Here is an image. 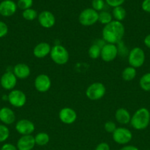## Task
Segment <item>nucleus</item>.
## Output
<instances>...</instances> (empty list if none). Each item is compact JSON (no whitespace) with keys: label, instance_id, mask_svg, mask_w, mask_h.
Segmentation results:
<instances>
[{"label":"nucleus","instance_id":"obj_1","mask_svg":"<svg viewBox=\"0 0 150 150\" xmlns=\"http://www.w3.org/2000/svg\"><path fill=\"white\" fill-rule=\"evenodd\" d=\"M125 33V28L123 23L118 21H112L104 26L101 32L103 40L107 43H119L123 39Z\"/></svg>","mask_w":150,"mask_h":150},{"label":"nucleus","instance_id":"obj_2","mask_svg":"<svg viewBox=\"0 0 150 150\" xmlns=\"http://www.w3.org/2000/svg\"><path fill=\"white\" fill-rule=\"evenodd\" d=\"M149 123L150 112L146 108H139L131 117V125L137 130H145L147 128Z\"/></svg>","mask_w":150,"mask_h":150},{"label":"nucleus","instance_id":"obj_3","mask_svg":"<svg viewBox=\"0 0 150 150\" xmlns=\"http://www.w3.org/2000/svg\"><path fill=\"white\" fill-rule=\"evenodd\" d=\"M50 57L52 61L59 65L66 64L69 60V54L67 49L60 44L54 45L51 48Z\"/></svg>","mask_w":150,"mask_h":150},{"label":"nucleus","instance_id":"obj_4","mask_svg":"<svg viewBox=\"0 0 150 150\" xmlns=\"http://www.w3.org/2000/svg\"><path fill=\"white\" fill-rule=\"evenodd\" d=\"M146 59L145 53L142 48L139 47L133 48L129 52L128 55V62L129 66L134 68H138L143 66Z\"/></svg>","mask_w":150,"mask_h":150},{"label":"nucleus","instance_id":"obj_5","mask_svg":"<svg viewBox=\"0 0 150 150\" xmlns=\"http://www.w3.org/2000/svg\"><path fill=\"white\" fill-rule=\"evenodd\" d=\"M105 92V86L100 82H95L87 88L85 95L91 100H99L104 96Z\"/></svg>","mask_w":150,"mask_h":150},{"label":"nucleus","instance_id":"obj_6","mask_svg":"<svg viewBox=\"0 0 150 150\" xmlns=\"http://www.w3.org/2000/svg\"><path fill=\"white\" fill-rule=\"evenodd\" d=\"M99 19V13L93 8L85 9L79 16V22L85 26H92L95 24Z\"/></svg>","mask_w":150,"mask_h":150},{"label":"nucleus","instance_id":"obj_7","mask_svg":"<svg viewBox=\"0 0 150 150\" xmlns=\"http://www.w3.org/2000/svg\"><path fill=\"white\" fill-rule=\"evenodd\" d=\"M112 134L113 141L119 144H126L132 139V132L126 127H117Z\"/></svg>","mask_w":150,"mask_h":150},{"label":"nucleus","instance_id":"obj_8","mask_svg":"<svg viewBox=\"0 0 150 150\" xmlns=\"http://www.w3.org/2000/svg\"><path fill=\"white\" fill-rule=\"evenodd\" d=\"M7 100L13 106L21 108L25 105L26 102V97L24 92L19 89H13L7 95Z\"/></svg>","mask_w":150,"mask_h":150},{"label":"nucleus","instance_id":"obj_9","mask_svg":"<svg viewBox=\"0 0 150 150\" xmlns=\"http://www.w3.org/2000/svg\"><path fill=\"white\" fill-rule=\"evenodd\" d=\"M119 53L117 46L115 44L107 43L101 47V58L106 62H112L116 58Z\"/></svg>","mask_w":150,"mask_h":150},{"label":"nucleus","instance_id":"obj_10","mask_svg":"<svg viewBox=\"0 0 150 150\" xmlns=\"http://www.w3.org/2000/svg\"><path fill=\"white\" fill-rule=\"evenodd\" d=\"M34 85L37 91L39 92H46L51 88V79L47 75L40 74L35 78Z\"/></svg>","mask_w":150,"mask_h":150},{"label":"nucleus","instance_id":"obj_11","mask_svg":"<svg viewBox=\"0 0 150 150\" xmlns=\"http://www.w3.org/2000/svg\"><path fill=\"white\" fill-rule=\"evenodd\" d=\"M0 83L3 89L6 90H13L17 83V78L13 72L7 71L1 76Z\"/></svg>","mask_w":150,"mask_h":150},{"label":"nucleus","instance_id":"obj_12","mask_svg":"<svg viewBox=\"0 0 150 150\" xmlns=\"http://www.w3.org/2000/svg\"><path fill=\"white\" fill-rule=\"evenodd\" d=\"M76 111L69 107L62 108L59 112V119L62 122L66 125L73 124L76 121Z\"/></svg>","mask_w":150,"mask_h":150},{"label":"nucleus","instance_id":"obj_13","mask_svg":"<svg viewBox=\"0 0 150 150\" xmlns=\"http://www.w3.org/2000/svg\"><path fill=\"white\" fill-rule=\"evenodd\" d=\"M16 130L21 136L31 135L35 130V125L29 120H21L16 123Z\"/></svg>","mask_w":150,"mask_h":150},{"label":"nucleus","instance_id":"obj_14","mask_svg":"<svg viewBox=\"0 0 150 150\" xmlns=\"http://www.w3.org/2000/svg\"><path fill=\"white\" fill-rule=\"evenodd\" d=\"M38 19L41 26L46 29L51 28L55 23V17L51 12L48 10L41 12L38 15Z\"/></svg>","mask_w":150,"mask_h":150},{"label":"nucleus","instance_id":"obj_15","mask_svg":"<svg viewBox=\"0 0 150 150\" xmlns=\"http://www.w3.org/2000/svg\"><path fill=\"white\" fill-rule=\"evenodd\" d=\"M17 4L12 0H4L0 3V15L4 17H10L15 14Z\"/></svg>","mask_w":150,"mask_h":150},{"label":"nucleus","instance_id":"obj_16","mask_svg":"<svg viewBox=\"0 0 150 150\" xmlns=\"http://www.w3.org/2000/svg\"><path fill=\"white\" fill-rule=\"evenodd\" d=\"M35 145V137L32 135L22 136L17 142L18 150H32Z\"/></svg>","mask_w":150,"mask_h":150},{"label":"nucleus","instance_id":"obj_17","mask_svg":"<svg viewBox=\"0 0 150 150\" xmlns=\"http://www.w3.org/2000/svg\"><path fill=\"white\" fill-rule=\"evenodd\" d=\"M51 50V47L48 42H42L35 45L33 49V54L37 58L42 59L50 54Z\"/></svg>","mask_w":150,"mask_h":150},{"label":"nucleus","instance_id":"obj_18","mask_svg":"<svg viewBox=\"0 0 150 150\" xmlns=\"http://www.w3.org/2000/svg\"><path fill=\"white\" fill-rule=\"evenodd\" d=\"M13 73L17 79H25L30 75V68L24 63H19L14 66Z\"/></svg>","mask_w":150,"mask_h":150},{"label":"nucleus","instance_id":"obj_19","mask_svg":"<svg viewBox=\"0 0 150 150\" xmlns=\"http://www.w3.org/2000/svg\"><path fill=\"white\" fill-rule=\"evenodd\" d=\"M16 120V115L8 107H3L0 109V121L4 125H12Z\"/></svg>","mask_w":150,"mask_h":150},{"label":"nucleus","instance_id":"obj_20","mask_svg":"<svg viewBox=\"0 0 150 150\" xmlns=\"http://www.w3.org/2000/svg\"><path fill=\"white\" fill-rule=\"evenodd\" d=\"M115 118L119 124L126 125L130 122L131 115L126 108H120L116 110L115 113Z\"/></svg>","mask_w":150,"mask_h":150},{"label":"nucleus","instance_id":"obj_21","mask_svg":"<svg viewBox=\"0 0 150 150\" xmlns=\"http://www.w3.org/2000/svg\"><path fill=\"white\" fill-rule=\"evenodd\" d=\"M136 74V69L129 66V67H126L124 69L121 73V77L125 81H131L135 79Z\"/></svg>","mask_w":150,"mask_h":150},{"label":"nucleus","instance_id":"obj_22","mask_svg":"<svg viewBox=\"0 0 150 150\" xmlns=\"http://www.w3.org/2000/svg\"><path fill=\"white\" fill-rule=\"evenodd\" d=\"M126 16V12L125 9L121 6H119V7H113V16L116 21H121L125 18Z\"/></svg>","mask_w":150,"mask_h":150},{"label":"nucleus","instance_id":"obj_23","mask_svg":"<svg viewBox=\"0 0 150 150\" xmlns=\"http://www.w3.org/2000/svg\"><path fill=\"white\" fill-rule=\"evenodd\" d=\"M35 144L38 146H45L49 142V136L44 132L38 133L35 136Z\"/></svg>","mask_w":150,"mask_h":150},{"label":"nucleus","instance_id":"obj_24","mask_svg":"<svg viewBox=\"0 0 150 150\" xmlns=\"http://www.w3.org/2000/svg\"><path fill=\"white\" fill-rule=\"evenodd\" d=\"M139 85L143 90L146 92L150 91V73H145L140 79Z\"/></svg>","mask_w":150,"mask_h":150},{"label":"nucleus","instance_id":"obj_25","mask_svg":"<svg viewBox=\"0 0 150 150\" xmlns=\"http://www.w3.org/2000/svg\"><path fill=\"white\" fill-rule=\"evenodd\" d=\"M101 47L98 44H93L88 49V55L92 59H96L101 56Z\"/></svg>","mask_w":150,"mask_h":150},{"label":"nucleus","instance_id":"obj_26","mask_svg":"<svg viewBox=\"0 0 150 150\" xmlns=\"http://www.w3.org/2000/svg\"><path fill=\"white\" fill-rule=\"evenodd\" d=\"M112 15L107 11H101L99 13V19L98 21L104 26L108 24L109 23L112 21Z\"/></svg>","mask_w":150,"mask_h":150},{"label":"nucleus","instance_id":"obj_27","mask_svg":"<svg viewBox=\"0 0 150 150\" xmlns=\"http://www.w3.org/2000/svg\"><path fill=\"white\" fill-rule=\"evenodd\" d=\"M22 16L25 20L33 21L34 19L38 17V13L34 9L29 8L24 10L23 13H22Z\"/></svg>","mask_w":150,"mask_h":150},{"label":"nucleus","instance_id":"obj_28","mask_svg":"<svg viewBox=\"0 0 150 150\" xmlns=\"http://www.w3.org/2000/svg\"><path fill=\"white\" fill-rule=\"evenodd\" d=\"M10 136V130L4 125H0V143L7 140Z\"/></svg>","mask_w":150,"mask_h":150},{"label":"nucleus","instance_id":"obj_29","mask_svg":"<svg viewBox=\"0 0 150 150\" xmlns=\"http://www.w3.org/2000/svg\"><path fill=\"white\" fill-rule=\"evenodd\" d=\"M33 4V0H19L17 3V6L21 10H27L31 8Z\"/></svg>","mask_w":150,"mask_h":150},{"label":"nucleus","instance_id":"obj_30","mask_svg":"<svg viewBox=\"0 0 150 150\" xmlns=\"http://www.w3.org/2000/svg\"><path fill=\"white\" fill-rule=\"evenodd\" d=\"M92 7L96 11H101L104 7V0H93Z\"/></svg>","mask_w":150,"mask_h":150},{"label":"nucleus","instance_id":"obj_31","mask_svg":"<svg viewBox=\"0 0 150 150\" xmlns=\"http://www.w3.org/2000/svg\"><path fill=\"white\" fill-rule=\"evenodd\" d=\"M104 127L106 132L109 133H113L116 130V129L117 128L116 123L113 121H107V122H105Z\"/></svg>","mask_w":150,"mask_h":150},{"label":"nucleus","instance_id":"obj_32","mask_svg":"<svg viewBox=\"0 0 150 150\" xmlns=\"http://www.w3.org/2000/svg\"><path fill=\"white\" fill-rule=\"evenodd\" d=\"M8 32V27L4 22L0 21V38L6 36Z\"/></svg>","mask_w":150,"mask_h":150},{"label":"nucleus","instance_id":"obj_33","mask_svg":"<svg viewBox=\"0 0 150 150\" xmlns=\"http://www.w3.org/2000/svg\"><path fill=\"white\" fill-rule=\"evenodd\" d=\"M105 1L107 4L110 5V7H116L121 5L124 2L125 0H105Z\"/></svg>","mask_w":150,"mask_h":150},{"label":"nucleus","instance_id":"obj_34","mask_svg":"<svg viewBox=\"0 0 150 150\" xmlns=\"http://www.w3.org/2000/svg\"><path fill=\"white\" fill-rule=\"evenodd\" d=\"M143 10L146 13H150V0H144L141 4Z\"/></svg>","mask_w":150,"mask_h":150},{"label":"nucleus","instance_id":"obj_35","mask_svg":"<svg viewBox=\"0 0 150 150\" xmlns=\"http://www.w3.org/2000/svg\"><path fill=\"white\" fill-rule=\"evenodd\" d=\"M95 150H110V148L108 144L105 142H101L97 145Z\"/></svg>","mask_w":150,"mask_h":150},{"label":"nucleus","instance_id":"obj_36","mask_svg":"<svg viewBox=\"0 0 150 150\" xmlns=\"http://www.w3.org/2000/svg\"><path fill=\"white\" fill-rule=\"evenodd\" d=\"M1 150H18L17 147L12 144H4L1 146Z\"/></svg>","mask_w":150,"mask_h":150},{"label":"nucleus","instance_id":"obj_37","mask_svg":"<svg viewBox=\"0 0 150 150\" xmlns=\"http://www.w3.org/2000/svg\"><path fill=\"white\" fill-rule=\"evenodd\" d=\"M144 42V45H145L147 48H150V34L145 37Z\"/></svg>","mask_w":150,"mask_h":150},{"label":"nucleus","instance_id":"obj_38","mask_svg":"<svg viewBox=\"0 0 150 150\" xmlns=\"http://www.w3.org/2000/svg\"><path fill=\"white\" fill-rule=\"evenodd\" d=\"M120 150H139L136 146H132V145H128V146H125L122 147Z\"/></svg>","mask_w":150,"mask_h":150}]
</instances>
